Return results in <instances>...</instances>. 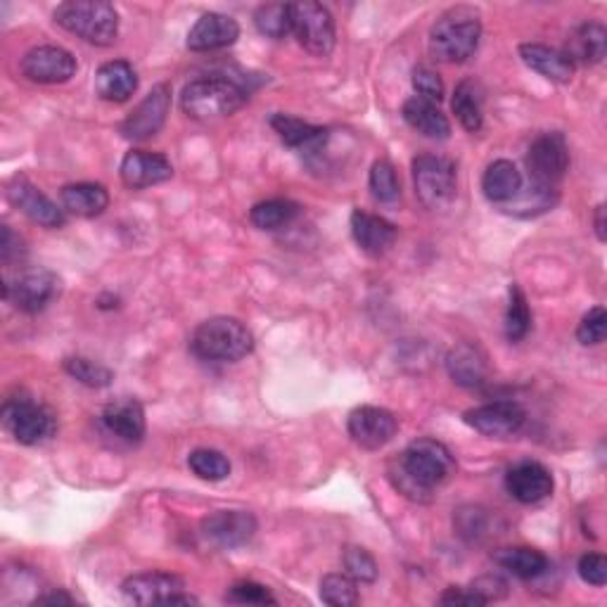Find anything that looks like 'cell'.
Masks as SVG:
<instances>
[{"instance_id":"31","label":"cell","mask_w":607,"mask_h":607,"mask_svg":"<svg viewBox=\"0 0 607 607\" xmlns=\"http://www.w3.org/2000/svg\"><path fill=\"white\" fill-rule=\"evenodd\" d=\"M494 563L498 567H504L506 573L513 577L529 581V579H539L548 573V558L537 548H527V546H515V548H501L494 553Z\"/></svg>"},{"instance_id":"36","label":"cell","mask_w":607,"mask_h":607,"mask_svg":"<svg viewBox=\"0 0 607 607\" xmlns=\"http://www.w3.org/2000/svg\"><path fill=\"white\" fill-rule=\"evenodd\" d=\"M531 328V311L520 285H510L508 309H506V337L510 342H520Z\"/></svg>"},{"instance_id":"15","label":"cell","mask_w":607,"mask_h":607,"mask_svg":"<svg viewBox=\"0 0 607 607\" xmlns=\"http://www.w3.org/2000/svg\"><path fill=\"white\" fill-rule=\"evenodd\" d=\"M77 69H79L77 58L60 46L31 48L22 58V74L29 81L43 83V86L67 83L71 77L77 74Z\"/></svg>"},{"instance_id":"9","label":"cell","mask_w":607,"mask_h":607,"mask_svg":"<svg viewBox=\"0 0 607 607\" xmlns=\"http://www.w3.org/2000/svg\"><path fill=\"white\" fill-rule=\"evenodd\" d=\"M525 162L534 186L556 188L569 169V146L565 136L560 131H548L534 138Z\"/></svg>"},{"instance_id":"26","label":"cell","mask_w":607,"mask_h":607,"mask_svg":"<svg viewBox=\"0 0 607 607\" xmlns=\"http://www.w3.org/2000/svg\"><path fill=\"white\" fill-rule=\"evenodd\" d=\"M138 91V74L127 60L105 62L96 74V93L107 102H127Z\"/></svg>"},{"instance_id":"44","label":"cell","mask_w":607,"mask_h":607,"mask_svg":"<svg viewBox=\"0 0 607 607\" xmlns=\"http://www.w3.org/2000/svg\"><path fill=\"white\" fill-rule=\"evenodd\" d=\"M577 573L581 581L603 588L607 584V560L605 556H600V553H586L577 565Z\"/></svg>"},{"instance_id":"40","label":"cell","mask_w":607,"mask_h":607,"mask_svg":"<svg viewBox=\"0 0 607 607\" xmlns=\"http://www.w3.org/2000/svg\"><path fill=\"white\" fill-rule=\"evenodd\" d=\"M342 563L347 575L359 584H372L380 575L378 563H375V558L361 546H347L342 553Z\"/></svg>"},{"instance_id":"23","label":"cell","mask_w":607,"mask_h":607,"mask_svg":"<svg viewBox=\"0 0 607 607\" xmlns=\"http://www.w3.org/2000/svg\"><path fill=\"white\" fill-rule=\"evenodd\" d=\"M271 129L280 136V140L285 146H290L304 155H318L324 152V148L328 146L330 140V131L324 127H314L309 121H301L297 117L290 115H271L269 119Z\"/></svg>"},{"instance_id":"49","label":"cell","mask_w":607,"mask_h":607,"mask_svg":"<svg viewBox=\"0 0 607 607\" xmlns=\"http://www.w3.org/2000/svg\"><path fill=\"white\" fill-rule=\"evenodd\" d=\"M594 226H596V236L600 242H605V205H598L596 207V213H594Z\"/></svg>"},{"instance_id":"48","label":"cell","mask_w":607,"mask_h":607,"mask_svg":"<svg viewBox=\"0 0 607 607\" xmlns=\"http://www.w3.org/2000/svg\"><path fill=\"white\" fill-rule=\"evenodd\" d=\"M36 605H74V598L64 591H50L46 596H39L33 600Z\"/></svg>"},{"instance_id":"29","label":"cell","mask_w":607,"mask_h":607,"mask_svg":"<svg viewBox=\"0 0 607 607\" xmlns=\"http://www.w3.org/2000/svg\"><path fill=\"white\" fill-rule=\"evenodd\" d=\"M607 52V29L600 22L577 27L567 39L565 56L575 64H600Z\"/></svg>"},{"instance_id":"32","label":"cell","mask_w":607,"mask_h":607,"mask_svg":"<svg viewBox=\"0 0 607 607\" xmlns=\"http://www.w3.org/2000/svg\"><path fill=\"white\" fill-rule=\"evenodd\" d=\"M481 91L479 86L472 79L460 81L454 91V100H451V110L456 115V119L460 121V127L477 133L485 127V112H481Z\"/></svg>"},{"instance_id":"20","label":"cell","mask_w":607,"mask_h":607,"mask_svg":"<svg viewBox=\"0 0 607 607\" xmlns=\"http://www.w3.org/2000/svg\"><path fill=\"white\" fill-rule=\"evenodd\" d=\"M240 36V24L230 14L205 12L188 31V48L192 52H211L233 46Z\"/></svg>"},{"instance_id":"42","label":"cell","mask_w":607,"mask_h":607,"mask_svg":"<svg viewBox=\"0 0 607 607\" xmlns=\"http://www.w3.org/2000/svg\"><path fill=\"white\" fill-rule=\"evenodd\" d=\"M226 600L236 605H278L269 588L257 581H240L236 586H230Z\"/></svg>"},{"instance_id":"1","label":"cell","mask_w":607,"mask_h":607,"mask_svg":"<svg viewBox=\"0 0 607 607\" xmlns=\"http://www.w3.org/2000/svg\"><path fill=\"white\" fill-rule=\"evenodd\" d=\"M456 475V458L437 439L422 437L410 441L404 454L389 462L387 477L404 498L414 504H430L435 491Z\"/></svg>"},{"instance_id":"34","label":"cell","mask_w":607,"mask_h":607,"mask_svg":"<svg viewBox=\"0 0 607 607\" xmlns=\"http://www.w3.org/2000/svg\"><path fill=\"white\" fill-rule=\"evenodd\" d=\"M255 27L266 39L280 41L292 33V6L290 3H266L255 12Z\"/></svg>"},{"instance_id":"43","label":"cell","mask_w":607,"mask_h":607,"mask_svg":"<svg viewBox=\"0 0 607 607\" xmlns=\"http://www.w3.org/2000/svg\"><path fill=\"white\" fill-rule=\"evenodd\" d=\"M410 81H414L418 98H422L427 102H435V105H439L444 100V81H441V77L437 74L435 69L416 67L414 69V79H410Z\"/></svg>"},{"instance_id":"12","label":"cell","mask_w":607,"mask_h":607,"mask_svg":"<svg viewBox=\"0 0 607 607\" xmlns=\"http://www.w3.org/2000/svg\"><path fill=\"white\" fill-rule=\"evenodd\" d=\"M462 422L485 437L508 439L525 427L527 410L517 401L501 399V401H491V404L466 410V414H462Z\"/></svg>"},{"instance_id":"46","label":"cell","mask_w":607,"mask_h":607,"mask_svg":"<svg viewBox=\"0 0 607 607\" xmlns=\"http://www.w3.org/2000/svg\"><path fill=\"white\" fill-rule=\"evenodd\" d=\"M24 257V240L14 233L10 226L0 228V261L10 266L12 261Z\"/></svg>"},{"instance_id":"41","label":"cell","mask_w":607,"mask_h":607,"mask_svg":"<svg viewBox=\"0 0 607 607\" xmlns=\"http://www.w3.org/2000/svg\"><path fill=\"white\" fill-rule=\"evenodd\" d=\"M607 335V311L603 307H594L588 314H584L581 324L577 328V339L584 347H598L605 342Z\"/></svg>"},{"instance_id":"11","label":"cell","mask_w":607,"mask_h":607,"mask_svg":"<svg viewBox=\"0 0 607 607\" xmlns=\"http://www.w3.org/2000/svg\"><path fill=\"white\" fill-rule=\"evenodd\" d=\"M347 430L356 446H361L366 451H380L397 437L399 420L387 408L359 406L349 414Z\"/></svg>"},{"instance_id":"14","label":"cell","mask_w":607,"mask_h":607,"mask_svg":"<svg viewBox=\"0 0 607 607\" xmlns=\"http://www.w3.org/2000/svg\"><path fill=\"white\" fill-rule=\"evenodd\" d=\"M171 86L157 83L152 91L138 102L136 110L121 121V136L127 140H148L162 131L171 110Z\"/></svg>"},{"instance_id":"21","label":"cell","mask_w":607,"mask_h":607,"mask_svg":"<svg viewBox=\"0 0 607 607\" xmlns=\"http://www.w3.org/2000/svg\"><path fill=\"white\" fill-rule=\"evenodd\" d=\"M100 420L107 432L127 444H140L146 437V408L138 399H115L102 408Z\"/></svg>"},{"instance_id":"18","label":"cell","mask_w":607,"mask_h":607,"mask_svg":"<svg viewBox=\"0 0 607 607\" xmlns=\"http://www.w3.org/2000/svg\"><path fill=\"white\" fill-rule=\"evenodd\" d=\"M508 494L525 506L541 504L556 489V481L546 466L537 460H520L506 475Z\"/></svg>"},{"instance_id":"35","label":"cell","mask_w":607,"mask_h":607,"mask_svg":"<svg viewBox=\"0 0 607 607\" xmlns=\"http://www.w3.org/2000/svg\"><path fill=\"white\" fill-rule=\"evenodd\" d=\"M368 186H370L372 198L378 200L380 205H395L401 198L399 176H397V169H395V165L389 162V159H378V162L370 167Z\"/></svg>"},{"instance_id":"47","label":"cell","mask_w":607,"mask_h":607,"mask_svg":"<svg viewBox=\"0 0 607 607\" xmlns=\"http://www.w3.org/2000/svg\"><path fill=\"white\" fill-rule=\"evenodd\" d=\"M441 605H466V607H472V605H487L485 600H481L472 588H446V594L439 598Z\"/></svg>"},{"instance_id":"25","label":"cell","mask_w":607,"mask_h":607,"mask_svg":"<svg viewBox=\"0 0 607 607\" xmlns=\"http://www.w3.org/2000/svg\"><path fill=\"white\" fill-rule=\"evenodd\" d=\"M523 62L553 83H569L575 79L577 64L569 60L563 50H556L544 43H523L520 46Z\"/></svg>"},{"instance_id":"27","label":"cell","mask_w":607,"mask_h":607,"mask_svg":"<svg viewBox=\"0 0 607 607\" xmlns=\"http://www.w3.org/2000/svg\"><path fill=\"white\" fill-rule=\"evenodd\" d=\"M401 115L408 127L425 138L446 140L451 136V123L449 119H446V115H441V110L435 102H427L414 96L404 102Z\"/></svg>"},{"instance_id":"39","label":"cell","mask_w":607,"mask_h":607,"mask_svg":"<svg viewBox=\"0 0 607 607\" xmlns=\"http://www.w3.org/2000/svg\"><path fill=\"white\" fill-rule=\"evenodd\" d=\"M188 468L205 481H221L230 475V460L217 449H198L188 456Z\"/></svg>"},{"instance_id":"24","label":"cell","mask_w":607,"mask_h":607,"mask_svg":"<svg viewBox=\"0 0 607 607\" xmlns=\"http://www.w3.org/2000/svg\"><path fill=\"white\" fill-rule=\"evenodd\" d=\"M446 370H449V378L456 385L466 389L487 385L489 378V364L485 351L470 342H462L449 351V356H446Z\"/></svg>"},{"instance_id":"33","label":"cell","mask_w":607,"mask_h":607,"mask_svg":"<svg viewBox=\"0 0 607 607\" xmlns=\"http://www.w3.org/2000/svg\"><path fill=\"white\" fill-rule=\"evenodd\" d=\"M299 211L301 207L297 202L276 198L255 205L252 211H249V221L259 230H280L285 226H290L299 217Z\"/></svg>"},{"instance_id":"30","label":"cell","mask_w":607,"mask_h":607,"mask_svg":"<svg viewBox=\"0 0 607 607\" xmlns=\"http://www.w3.org/2000/svg\"><path fill=\"white\" fill-rule=\"evenodd\" d=\"M62 209L79 219H96L110 205V192L100 183H71L60 192Z\"/></svg>"},{"instance_id":"2","label":"cell","mask_w":607,"mask_h":607,"mask_svg":"<svg viewBox=\"0 0 607 607\" xmlns=\"http://www.w3.org/2000/svg\"><path fill=\"white\" fill-rule=\"evenodd\" d=\"M481 39V17L475 8L458 6L437 17L430 29V52L437 62H468Z\"/></svg>"},{"instance_id":"45","label":"cell","mask_w":607,"mask_h":607,"mask_svg":"<svg viewBox=\"0 0 607 607\" xmlns=\"http://www.w3.org/2000/svg\"><path fill=\"white\" fill-rule=\"evenodd\" d=\"M472 591L485 600V603H491V600H501L508 596V584L496 577V575H487V577H479L477 581H472Z\"/></svg>"},{"instance_id":"17","label":"cell","mask_w":607,"mask_h":607,"mask_svg":"<svg viewBox=\"0 0 607 607\" xmlns=\"http://www.w3.org/2000/svg\"><path fill=\"white\" fill-rule=\"evenodd\" d=\"M205 539L219 548H238L252 541L257 517L247 510H219L202 520Z\"/></svg>"},{"instance_id":"10","label":"cell","mask_w":607,"mask_h":607,"mask_svg":"<svg viewBox=\"0 0 607 607\" xmlns=\"http://www.w3.org/2000/svg\"><path fill=\"white\" fill-rule=\"evenodd\" d=\"M121 594L136 605H198L186 594V581L169 573H140L121 584Z\"/></svg>"},{"instance_id":"4","label":"cell","mask_w":607,"mask_h":607,"mask_svg":"<svg viewBox=\"0 0 607 607\" xmlns=\"http://www.w3.org/2000/svg\"><path fill=\"white\" fill-rule=\"evenodd\" d=\"M52 17L64 31L98 48L112 46L119 36V12L107 0H67Z\"/></svg>"},{"instance_id":"28","label":"cell","mask_w":607,"mask_h":607,"mask_svg":"<svg viewBox=\"0 0 607 607\" xmlns=\"http://www.w3.org/2000/svg\"><path fill=\"white\" fill-rule=\"evenodd\" d=\"M481 190L491 205H508L523 190V173L510 159H496L481 176Z\"/></svg>"},{"instance_id":"19","label":"cell","mask_w":607,"mask_h":607,"mask_svg":"<svg viewBox=\"0 0 607 607\" xmlns=\"http://www.w3.org/2000/svg\"><path fill=\"white\" fill-rule=\"evenodd\" d=\"M121 181L133 190H146L171 181L173 165L165 155L148 150H131L121 159Z\"/></svg>"},{"instance_id":"5","label":"cell","mask_w":607,"mask_h":607,"mask_svg":"<svg viewBox=\"0 0 607 607\" xmlns=\"http://www.w3.org/2000/svg\"><path fill=\"white\" fill-rule=\"evenodd\" d=\"M247 102L245 88L228 79H195L181 93V110L195 121L236 115Z\"/></svg>"},{"instance_id":"8","label":"cell","mask_w":607,"mask_h":607,"mask_svg":"<svg viewBox=\"0 0 607 607\" xmlns=\"http://www.w3.org/2000/svg\"><path fill=\"white\" fill-rule=\"evenodd\" d=\"M292 6V33L299 46L316 58H328L337 43V31L332 12L316 3V0H301Z\"/></svg>"},{"instance_id":"22","label":"cell","mask_w":607,"mask_h":607,"mask_svg":"<svg viewBox=\"0 0 607 607\" xmlns=\"http://www.w3.org/2000/svg\"><path fill=\"white\" fill-rule=\"evenodd\" d=\"M351 236L361 247V252L368 257H382L397 242V226L378 217V213L356 209L351 213Z\"/></svg>"},{"instance_id":"37","label":"cell","mask_w":607,"mask_h":607,"mask_svg":"<svg viewBox=\"0 0 607 607\" xmlns=\"http://www.w3.org/2000/svg\"><path fill=\"white\" fill-rule=\"evenodd\" d=\"M320 600L332 607H354L359 605V581L345 575H326L320 579Z\"/></svg>"},{"instance_id":"38","label":"cell","mask_w":607,"mask_h":607,"mask_svg":"<svg viewBox=\"0 0 607 607\" xmlns=\"http://www.w3.org/2000/svg\"><path fill=\"white\" fill-rule=\"evenodd\" d=\"M64 370L77 382L91 387V389L110 387L115 380V372L110 368L93 361V359H86V356H69V359H64Z\"/></svg>"},{"instance_id":"6","label":"cell","mask_w":607,"mask_h":607,"mask_svg":"<svg viewBox=\"0 0 607 607\" xmlns=\"http://www.w3.org/2000/svg\"><path fill=\"white\" fill-rule=\"evenodd\" d=\"M6 430L22 446H39L58 432V416L33 397L20 391L3 404Z\"/></svg>"},{"instance_id":"16","label":"cell","mask_w":607,"mask_h":607,"mask_svg":"<svg viewBox=\"0 0 607 607\" xmlns=\"http://www.w3.org/2000/svg\"><path fill=\"white\" fill-rule=\"evenodd\" d=\"M6 195L14 209H20L29 221L43 228H62L67 221L64 209H60L46 192H41V188H36L27 176H14L8 183Z\"/></svg>"},{"instance_id":"13","label":"cell","mask_w":607,"mask_h":607,"mask_svg":"<svg viewBox=\"0 0 607 607\" xmlns=\"http://www.w3.org/2000/svg\"><path fill=\"white\" fill-rule=\"evenodd\" d=\"M3 297L14 309L36 316L41 314L50 301H56L60 297V278L46 269L27 271L14 282L3 285Z\"/></svg>"},{"instance_id":"7","label":"cell","mask_w":607,"mask_h":607,"mask_svg":"<svg viewBox=\"0 0 607 607\" xmlns=\"http://www.w3.org/2000/svg\"><path fill=\"white\" fill-rule=\"evenodd\" d=\"M414 186L422 207L449 209L458 195L456 165L441 155H420L414 159Z\"/></svg>"},{"instance_id":"3","label":"cell","mask_w":607,"mask_h":607,"mask_svg":"<svg viewBox=\"0 0 607 607\" xmlns=\"http://www.w3.org/2000/svg\"><path fill=\"white\" fill-rule=\"evenodd\" d=\"M190 349L202 361L236 364L252 354L255 335L238 318L213 316L195 328Z\"/></svg>"}]
</instances>
